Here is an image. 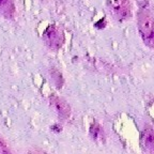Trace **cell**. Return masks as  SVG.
Segmentation results:
<instances>
[{
	"mask_svg": "<svg viewBox=\"0 0 154 154\" xmlns=\"http://www.w3.org/2000/svg\"><path fill=\"white\" fill-rule=\"evenodd\" d=\"M137 27L144 45L154 49V17L148 10L141 9L138 12Z\"/></svg>",
	"mask_w": 154,
	"mask_h": 154,
	"instance_id": "obj_1",
	"label": "cell"
},
{
	"mask_svg": "<svg viewBox=\"0 0 154 154\" xmlns=\"http://www.w3.org/2000/svg\"><path fill=\"white\" fill-rule=\"evenodd\" d=\"M44 40L51 48L58 49L59 47H61L63 43L62 31L59 30L57 27L51 26L44 33Z\"/></svg>",
	"mask_w": 154,
	"mask_h": 154,
	"instance_id": "obj_2",
	"label": "cell"
},
{
	"mask_svg": "<svg viewBox=\"0 0 154 154\" xmlns=\"http://www.w3.org/2000/svg\"><path fill=\"white\" fill-rule=\"evenodd\" d=\"M140 146L144 152L154 153V130L144 128L140 134Z\"/></svg>",
	"mask_w": 154,
	"mask_h": 154,
	"instance_id": "obj_3",
	"label": "cell"
},
{
	"mask_svg": "<svg viewBox=\"0 0 154 154\" xmlns=\"http://www.w3.org/2000/svg\"><path fill=\"white\" fill-rule=\"evenodd\" d=\"M51 104L59 117H61L63 119H66L70 116V106L67 105L66 102L63 101L62 99L57 97V96H51Z\"/></svg>",
	"mask_w": 154,
	"mask_h": 154,
	"instance_id": "obj_4",
	"label": "cell"
},
{
	"mask_svg": "<svg viewBox=\"0 0 154 154\" xmlns=\"http://www.w3.org/2000/svg\"><path fill=\"white\" fill-rule=\"evenodd\" d=\"M0 13L5 17H12L14 13V5L12 0H0Z\"/></svg>",
	"mask_w": 154,
	"mask_h": 154,
	"instance_id": "obj_5",
	"label": "cell"
},
{
	"mask_svg": "<svg viewBox=\"0 0 154 154\" xmlns=\"http://www.w3.org/2000/svg\"><path fill=\"white\" fill-rule=\"evenodd\" d=\"M101 126H100L99 124H94V126H92L91 128V134L92 136H93V138H99L100 136V133H102V130H101Z\"/></svg>",
	"mask_w": 154,
	"mask_h": 154,
	"instance_id": "obj_6",
	"label": "cell"
},
{
	"mask_svg": "<svg viewBox=\"0 0 154 154\" xmlns=\"http://www.w3.org/2000/svg\"><path fill=\"white\" fill-rule=\"evenodd\" d=\"M10 150L8 149V147L5 146V141L0 138V153H9Z\"/></svg>",
	"mask_w": 154,
	"mask_h": 154,
	"instance_id": "obj_7",
	"label": "cell"
},
{
	"mask_svg": "<svg viewBox=\"0 0 154 154\" xmlns=\"http://www.w3.org/2000/svg\"><path fill=\"white\" fill-rule=\"evenodd\" d=\"M150 113H151V115L153 116V118H154V103L152 104V106H151V109H150Z\"/></svg>",
	"mask_w": 154,
	"mask_h": 154,
	"instance_id": "obj_8",
	"label": "cell"
}]
</instances>
